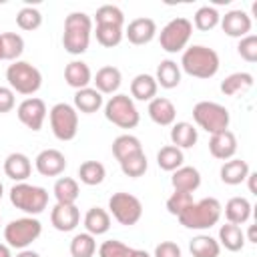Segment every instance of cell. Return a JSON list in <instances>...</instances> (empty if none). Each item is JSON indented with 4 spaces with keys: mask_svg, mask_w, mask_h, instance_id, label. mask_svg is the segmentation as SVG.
<instances>
[{
    "mask_svg": "<svg viewBox=\"0 0 257 257\" xmlns=\"http://www.w3.org/2000/svg\"><path fill=\"white\" fill-rule=\"evenodd\" d=\"M223 213V205L215 197H205L201 201H193L177 219L185 229L205 231L219 223Z\"/></svg>",
    "mask_w": 257,
    "mask_h": 257,
    "instance_id": "6da1fadb",
    "label": "cell"
},
{
    "mask_svg": "<svg viewBox=\"0 0 257 257\" xmlns=\"http://www.w3.org/2000/svg\"><path fill=\"white\" fill-rule=\"evenodd\" d=\"M219 54L203 44H193L183 50L181 68L193 78H213L219 72Z\"/></svg>",
    "mask_w": 257,
    "mask_h": 257,
    "instance_id": "7a4b0ae2",
    "label": "cell"
},
{
    "mask_svg": "<svg viewBox=\"0 0 257 257\" xmlns=\"http://www.w3.org/2000/svg\"><path fill=\"white\" fill-rule=\"evenodd\" d=\"M92 34V18L86 12H70L64 18V34H62V46L68 54H82L88 50Z\"/></svg>",
    "mask_w": 257,
    "mask_h": 257,
    "instance_id": "3957f363",
    "label": "cell"
},
{
    "mask_svg": "<svg viewBox=\"0 0 257 257\" xmlns=\"http://www.w3.org/2000/svg\"><path fill=\"white\" fill-rule=\"evenodd\" d=\"M10 203L20 209L22 213L30 215V217H36L40 215L46 207H48V191L44 187H38V185H30V183H16L12 189H10Z\"/></svg>",
    "mask_w": 257,
    "mask_h": 257,
    "instance_id": "277c9868",
    "label": "cell"
},
{
    "mask_svg": "<svg viewBox=\"0 0 257 257\" xmlns=\"http://www.w3.org/2000/svg\"><path fill=\"white\" fill-rule=\"evenodd\" d=\"M6 80L14 92L24 94V96H32L42 86L40 70L26 60H14L6 68Z\"/></svg>",
    "mask_w": 257,
    "mask_h": 257,
    "instance_id": "5b68a950",
    "label": "cell"
},
{
    "mask_svg": "<svg viewBox=\"0 0 257 257\" xmlns=\"http://www.w3.org/2000/svg\"><path fill=\"white\" fill-rule=\"evenodd\" d=\"M42 233V223L36 217H20L12 219L4 227V241L10 249H28Z\"/></svg>",
    "mask_w": 257,
    "mask_h": 257,
    "instance_id": "8992f818",
    "label": "cell"
},
{
    "mask_svg": "<svg viewBox=\"0 0 257 257\" xmlns=\"http://www.w3.org/2000/svg\"><path fill=\"white\" fill-rule=\"evenodd\" d=\"M193 118L199 124V128L207 131L209 135L227 131L229 122H231L229 110L223 104L213 102V100H199L193 106Z\"/></svg>",
    "mask_w": 257,
    "mask_h": 257,
    "instance_id": "52a82bcc",
    "label": "cell"
},
{
    "mask_svg": "<svg viewBox=\"0 0 257 257\" xmlns=\"http://www.w3.org/2000/svg\"><path fill=\"white\" fill-rule=\"evenodd\" d=\"M104 118L118 128H135L141 122V114L128 94L116 92L104 102Z\"/></svg>",
    "mask_w": 257,
    "mask_h": 257,
    "instance_id": "ba28073f",
    "label": "cell"
},
{
    "mask_svg": "<svg viewBox=\"0 0 257 257\" xmlns=\"http://www.w3.org/2000/svg\"><path fill=\"white\" fill-rule=\"evenodd\" d=\"M191 34H193V22L189 18H183V16L173 18L161 28V34H159L161 48L169 54L183 52L191 40Z\"/></svg>",
    "mask_w": 257,
    "mask_h": 257,
    "instance_id": "9c48e42d",
    "label": "cell"
},
{
    "mask_svg": "<svg viewBox=\"0 0 257 257\" xmlns=\"http://www.w3.org/2000/svg\"><path fill=\"white\" fill-rule=\"evenodd\" d=\"M108 215H112L114 221L124 227L137 225L143 217V203L139 197L126 191L112 193V197L108 199Z\"/></svg>",
    "mask_w": 257,
    "mask_h": 257,
    "instance_id": "30bf717a",
    "label": "cell"
},
{
    "mask_svg": "<svg viewBox=\"0 0 257 257\" xmlns=\"http://www.w3.org/2000/svg\"><path fill=\"white\" fill-rule=\"evenodd\" d=\"M48 118H50V128H52V135L66 143V141H72L78 133V112L72 104L68 102H56L50 112H48Z\"/></svg>",
    "mask_w": 257,
    "mask_h": 257,
    "instance_id": "8fae6325",
    "label": "cell"
},
{
    "mask_svg": "<svg viewBox=\"0 0 257 257\" xmlns=\"http://www.w3.org/2000/svg\"><path fill=\"white\" fill-rule=\"evenodd\" d=\"M46 102L42 100V98H38V96H28V98H24L20 104H18V108H16V114H18V120L26 126V128H30V131H40L42 128V124H44V118H46Z\"/></svg>",
    "mask_w": 257,
    "mask_h": 257,
    "instance_id": "7c38bea8",
    "label": "cell"
},
{
    "mask_svg": "<svg viewBox=\"0 0 257 257\" xmlns=\"http://www.w3.org/2000/svg\"><path fill=\"white\" fill-rule=\"evenodd\" d=\"M34 167L42 177H58L66 169V157L58 149H44L36 155Z\"/></svg>",
    "mask_w": 257,
    "mask_h": 257,
    "instance_id": "4fadbf2b",
    "label": "cell"
},
{
    "mask_svg": "<svg viewBox=\"0 0 257 257\" xmlns=\"http://www.w3.org/2000/svg\"><path fill=\"white\" fill-rule=\"evenodd\" d=\"M50 223L60 233H70L80 223V211L76 205H62L56 203L50 211Z\"/></svg>",
    "mask_w": 257,
    "mask_h": 257,
    "instance_id": "5bb4252c",
    "label": "cell"
},
{
    "mask_svg": "<svg viewBox=\"0 0 257 257\" xmlns=\"http://www.w3.org/2000/svg\"><path fill=\"white\" fill-rule=\"evenodd\" d=\"M124 36L128 38L131 44L135 46H143V44H149L155 36H157V24L153 18H147V16H141V18H135L128 22L126 30H124Z\"/></svg>",
    "mask_w": 257,
    "mask_h": 257,
    "instance_id": "9a60e30c",
    "label": "cell"
},
{
    "mask_svg": "<svg viewBox=\"0 0 257 257\" xmlns=\"http://www.w3.org/2000/svg\"><path fill=\"white\" fill-rule=\"evenodd\" d=\"M221 28L231 38H243L251 32V16L245 10H229L221 16Z\"/></svg>",
    "mask_w": 257,
    "mask_h": 257,
    "instance_id": "2e32d148",
    "label": "cell"
},
{
    "mask_svg": "<svg viewBox=\"0 0 257 257\" xmlns=\"http://www.w3.org/2000/svg\"><path fill=\"white\" fill-rule=\"evenodd\" d=\"M209 153L219 161H229L237 153V137L227 128L221 133L211 135L209 139Z\"/></svg>",
    "mask_w": 257,
    "mask_h": 257,
    "instance_id": "e0dca14e",
    "label": "cell"
},
{
    "mask_svg": "<svg viewBox=\"0 0 257 257\" xmlns=\"http://www.w3.org/2000/svg\"><path fill=\"white\" fill-rule=\"evenodd\" d=\"M151 120L159 126H171L177 118V108L175 104L165 98V96H155L151 102H149V108H147Z\"/></svg>",
    "mask_w": 257,
    "mask_h": 257,
    "instance_id": "ac0fdd59",
    "label": "cell"
},
{
    "mask_svg": "<svg viewBox=\"0 0 257 257\" xmlns=\"http://www.w3.org/2000/svg\"><path fill=\"white\" fill-rule=\"evenodd\" d=\"M4 173L16 183H24L32 173V163L24 153H10L4 159Z\"/></svg>",
    "mask_w": 257,
    "mask_h": 257,
    "instance_id": "d6986e66",
    "label": "cell"
},
{
    "mask_svg": "<svg viewBox=\"0 0 257 257\" xmlns=\"http://www.w3.org/2000/svg\"><path fill=\"white\" fill-rule=\"evenodd\" d=\"M92 82L100 94H116V90L122 82V74L116 66H102L92 76Z\"/></svg>",
    "mask_w": 257,
    "mask_h": 257,
    "instance_id": "ffe728a7",
    "label": "cell"
},
{
    "mask_svg": "<svg viewBox=\"0 0 257 257\" xmlns=\"http://www.w3.org/2000/svg\"><path fill=\"white\" fill-rule=\"evenodd\" d=\"M64 80L70 88L74 90H80V88H86L90 82H92V72L88 68L86 62L82 60H72L66 64L64 68Z\"/></svg>",
    "mask_w": 257,
    "mask_h": 257,
    "instance_id": "44dd1931",
    "label": "cell"
},
{
    "mask_svg": "<svg viewBox=\"0 0 257 257\" xmlns=\"http://www.w3.org/2000/svg\"><path fill=\"white\" fill-rule=\"evenodd\" d=\"M171 185L175 187V191H185V193H193L201 187V173L195 167L183 165L177 171H173L171 177Z\"/></svg>",
    "mask_w": 257,
    "mask_h": 257,
    "instance_id": "7402d4cb",
    "label": "cell"
},
{
    "mask_svg": "<svg viewBox=\"0 0 257 257\" xmlns=\"http://www.w3.org/2000/svg\"><path fill=\"white\" fill-rule=\"evenodd\" d=\"M249 165L247 161L243 159H229L221 165V171H219V177L225 185H241L247 175H249Z\"/></svg>",
    "mask_w": 257,
    "mask_h": 257,
    "instance_id": "603a6c76",
    "label": "cell"
},
{
    "mask_svg": "<svg viewBox=\"0 0 257 257\" xmlns=\"http://www.w3.org/2000/svg\"><path fill=\"white\" fill-rule=\"evenodd\" d=\"M157 90H159V84L155 80V76L151 74H137L133 80H131V98L135 100H153L157 96Z\"/></svg>",
    "mask_w": 257,
    "mask_h": 257,
    "instance_id": "cb8c5ba5",
    "label": "cell"
},
{
    "mask_svg": "<svg viewBox=\"0 0 257 257\" xmlns=\"http://www.w3.org/2000/svg\"><path fill=\"white\" fill-rule=\"evenodd\" d=\"M102 104H104L102 94L92 86H86V88H80V90L74 92V108H76V112L80 110L84 114H92Z\"/></svg>",
    "mask_w": 257,
    "mask_h": 257,
    "instance_id": "d4e9b609",
    "label": "cell"
},
{
    "mask_svg": "<svg viewBox=\"0 0 257 257\" xmlns=\"http://www.w3.org/2000/svg\"><path fill=\"white\" fill-rule=\"evenodd\" d=\"M197 139H199V133L191 122L181 120V122H173L171 124V143L177 149H181V151L183 149H191V147H195Z\"/></svg>",
    "mask_w": 257,
    "mask_h": 257,
    "instance_id": "484cf974",
    "label": "cell"
},
{
    "mask_svg": "<svg viewBox=\"0 0 257 257\" xmlns=\"http://www.w3.org/2000/svg\"><path fill=\"white\" fill-rule=\"evenodd\" d=\"M251 203L245 199V197H231L227 203H225V219L227 223H233V225H243L249 221L251 217Z\"/></svg>",
    "mask_w": 257,
    "mask_h": 257,
    "instance_id": "4316f807",
    "label": "cell"
},
{
    "mask_svg": "<svg viewBox=\"0 0 257 257\" xmlns=\"http://www.w3.org/2000/svg\"><path fill=\"white\" fill-rule=\"evenodd\" d=\"M84 229L92 237L104 235L110 229V215H108V211L102 209V207H90L86 211V215H84Z\"/></svg>",
    "mask_w": 257,
    "mask_h": 257,
    "instance_id": "83f0119b",
    "label": "cell"
},
{
    "mask_svg": "<svg viewBox=\"0 0 257 257\" xmlns=\"http://www.w3.org/2000/svg\"><path fill=\"white\" fill-rule=\"evenodd\" d=\"M52 193H54V199L56 203H62V205H74L78 195H80V187H78V181L72 179V177H60L56 179L54 187H52Z\"/></svg>",
    "mask_w": 257,
    "mask_h": 257,
    "instance_id": "f1b7e54d",
    "label": "cell"
},
{
    "mask_svg": "<svg viewBox=\"0 0 257 257\" xmlns=\"http://www.w3.org/2000/svg\"><path fill=\"white\" fill-rule=\"evenodd\" d=\"M155 80H157L159 86L169 88V90L175 88V86H179V82H181V66L175 60H171V58L161 60L159 66H157Z\"/></svg>",
    "mask_w": 257,
    "mask_h": 257,
    "instance_id": "f546056e",
    "label": "cell"
},
{
    "mask_svg": "<svg viewBox=\"0 0 257 257\" xmlns=\"http://www.w3.org/2000/svg\"><path fill=\"white\" fill-rule=\"evenodd\" d=\"M219 245H223L227 251H241L245 247V233L241 231L239 225H233V223H227V225H221L219 227Z\"/></svg>",
    "mask_w": 257,
    "mask_h": 257,
    "instance_id": "4dcf8cb0",
    "label": "cell"
},
{
    "mask_svg": "<svg viewBox=\"0 0 257 257\" xmlns=\"http://www.w3.org/2000/svg\"><path fill=\"white\" fill-rule=\"evenodd\" d=\"M253 86V74L249 72H233L221 80V92L225 96H235L239 92H245Z\"/></svg>",
    "mask_w": 257,
    "mask_h": 257,
    "instance_id": "1f68e13d",
    "label": "cell"
},
{
    "mask_svg": "<svg viewBox=\"0 0 257 257\" xmlns=\"http://www.w3.org/2000/svg\"><path fill=\"white\" fill-rule=\"evenodd\" d=\"M137 153H143V145L135 135L124 133V135H118L112 141V155L118 163L124 161L126 157H131V155H137Z\"/></svg>",
    "mask_w": 257,
    "mask_h": 257,
    "instance_id": "d6a6232c",
    "label": "cell"
},
{
    "mask_svg": "<svg viewBox=\"0 0 257 257\" xmlns=\"http://www.w3.org/2000/svg\"><path fill=\"white\" fill-rule=\"evenodd\" d=\"M189 251L193 257H219L221 253V245L215 237L211 235H197L191 239L189 243Z\"/></svg>",
    "mask_w": 257,
    "mask_h": 257,
    "instance_id": "836d02e7",
    "label": "cell"
},
{
    "mask_svg": "<svg viewBox=\"0 0 257 257\" xmlns=\"http://www.w3.org/2000/svg\"><path fill=\"white\" fill-rule=\"evenodd\" d=\"M183 163H185V155H183V151L177 149L175 145H165V147H161V151L157 153V165H159L163 171H167V173L177 171L179 167H183Z\"/></svg>",
    "mask_w": 257,
    "mask_h": 257,
    "instance_id": "e575fe53",
    "label": "cell"
},
{
    "mask_svg": "<svg viewBox=\"0 0 257 257\" xmlns=\"http://www.w3.org/2000/svg\"><path fill=\"white\" fill-rule=\"evenodd\" d=\"M104 177H106V169L98 161H84L78 167V179H80V183H84L88 187L100 185L104 181Z\"/></svg>",
    "mask_w": 257,
    "mask_h": 257,
    "instance_id": "d590c367",
    "label": "cell"
},
{
    "mask_svg": "<svg viewBox=\"0 0 257 257\" xmlns=\"http://www.w3.org/2000/svg\"><path fill=\"white\" fill-rule=\"evenodd\" d=\"M0 40H2V58L12 62L18 60L20 54L24 52V38L16 32H2Z\"/></svg>",
    "mask_w": 257,
    "mask_h": 257,
    "instance_id": "8d00e7d4",
    "label": "cell"
},
{
    "mask_svg": "<svg viewBox=\"0 0 257 257\" xmlns=\"http://www.w3.org/2000/svg\"><path fill=\"white\" fill-rule=\"evenodd\" d=\"M193 22H195V28H197V30L209 32V30H213L215 26H219L221 14L217 12L215 6H201V8H197V12H195V16H193Z\"/></svg>",
    "mask_w": 257,
    "mask_h": 257,
    "instance_id": "74e56055",
    "label": "cell"
},
{
    "mask_svg": "<svg viewBox=\"0 0 257 257\" xmlns=\"http://www.w3.org/2000/svg\"><path fill=\"white\" fill-rule=\"evenodd\" d=\"M94 36H96V42L104 48H112V46H118L122 36H124V30L120 26H110V24H96V30H94Z\"/></svg>",
    "mask_w": 257,
    "mask_h": 257,
    "instance_id": "f35d334b",
    "label": "cell"
},
{
    "mask_svg": "<svg viewBox=\"0 0 257 257\" xmlns=\"http://www.w3.org/2000/svg\"><path fill=\"white\" fill-rule=\"evenodd\" d=\"M118 165H120L122 175L131 177V179H139V177H143V175L147 173V169H149V161H147V155H145V153L131 155V157H126L124 161H120Z\"/></svg>",
    "mask_w": 257,
    "mask_h": 257,
    "instance_id": "ab89813d",
    "label": "cell"
},
{
    "mask_svg": "<svg viewBox=\"0 0 257 257\" xmlns=\"http://www.w3.org/2000/svg\"><path fill=\"white\" fill-rule=\"evenodd\" d=\"M96 253V241L90 233H76L70 241L72 257H92Z\"/></svg>",
    "mask_w": 257,
    "mask_h": 257,
    "instance_id": "60d3db41",
    "label": "cell"
},
{
    "mask_svg": "<svg viewBox=\"0 0 257 257\" xmlns=\"http://www.w3.org/2000/svg\"><path fill=\"white\" fill-rule=\"evenodd\" d=\"M94 20L96 24H110V26H120L124 24V14L118 6L114 4H102L100 8H96V14H94Z\"/></svg>",
    "mask_w": 257,
    "mask_h": 257,
    "instance_id": "b9f144b4",
    "label": "cell"
},
{
    "mask_svg": "<svg viewBox=\"0 0 257 257\" xmlns=\"http://www.w3.org/2000/svg\"><path fill=\"white\" fill-rule=\"evenodd\" d=\"M16 24H18V28L32 32V30L40 28V24H42V14H40V10L34 8V6H24V8H20V12L16 14Z\"/></svg>",
    "mask_w": 257,
    "mask_h": 257,
    "instance_id": "7bdbcfd3",
    "label": "cell"
},
{
    "mask_svg": "<svg viewBox=\"0 0 257 257\" xmlns=\"http://www.w3.org/2000/svg\"><path fill=\"white\" fill-rule=\"evenodd\" d=\"M133 247L124 245L118 239H108L98 247V257H131Z\"/></svg>",
    "mask_w": 257,
    "mask_h": 257,
    "instance_id": "ee69618b",
    "label": "cell"
},
{
    "mask_svg": "<svg viewBox=\"0 0 257 257\" xmlns=\"http://www.w3.org/2000/svg\"><path fill=\"white\" fill-rule=\"evenodd\" d=\"M193 203V193H185V191H175L169 199H167V211L175 217H179L189 205Z\"/></svg>",
    "mask_w": 257,
    "mask_h": 257,
    "instance_id": "f6af8a7d",
    "label": "cell"
},
{
    "mask_svg": "<svg viewBox=\"0 0 257 257\" xmlns=\"http://www.w3.org/2000/svg\"><path fill=\"white\" fill-rule=\"evenodd\" d=\"M237 52L243 60L247 62H257V36L255 34H247L243 38H239L237 44Z\"/></svg>",
    "mask_w": 257,
    "mask_h": 257,
    "instance_id": "bcb514c9",
    "label": "cell"
},
{
    "mask_svg": "<svg viewBox=\"0 0 257 257\" xmlns=\"http://www.w3.org/2000/svg\"><path fill=\"white\" fill-rule=\"evenodd\" d=\"M153 257H181V247L173 241H161L155 247V255Z\"/></svg>",
    "mask_w": 257,
    "mask_h": 257,
    "instance_id": "7dc6e473",
    "label": "cell"
},
{
    "mask_svg": "<svg viewBox=\"0 0 257 257\" xmlns=\"http://www.w3.org/2000/svg\"><path fill=\"white\" fill-rule=\"evenodd\" d=\"M16 106V98H14V90L10 86H0V114L10 112Z\"/></svg>",
    "mask_w": 257,
    "mask_h": 257,
    "instance_id": "c3c4849f",
    "label": "cell"
},
{
    "mask_svg": "<svg viewBox=\"0 0 257 257\" xmlns=\"http://www.w3.org/2000/svg\"><path fill=\"white\" fill-rule=\"evenodd\" d=\"M255 179H257V173H249V175H247V179H245V181H249V191H251L253 195H257V189H255Z\"/></svg>",
    "mask_w": 257,
    "mask_h": 257,
    "instance_id": "681fc988",
    "label": "cell"
},
{
    "mask_svg": "<svg viewBox=\"0 0 257 257\" xmlns=\"http://www.w3.org/2000/svg\"><path fill=\"white\" fill-rule=\"evenodd\" d=\"M16 257H40V253H36V251H32V249H20V251L16 253Z\"/></svg>",
    "mask_w": 257,
    "mask_h": 257,
    "instance_id": "f907efd6",
    "label": "cell"
},
{
    "mask_svg": "<svg viewBox=\"0 0 257 257\" xmlns=\"http://www.w3.org/2000/svg\"><path fill=\"white\" fill-rule=\"evenodd\" d=\"M245 241H249V243H257V235H255V225H249V231H247V237H245Z\"/></svg>",
    "mask_w": 257,
    "mask_h": 257,
    "instance_id": "816d5d0a",
    "label": "cell"
},
{
    "mask_svg": "<svg viewBox=\"0 0 257 257\" xmlns=\"http://www.w3.org/2000/svg\"><path fill=\"white\" fill-rule=\"evenodd\" d=\"M0 257H12V251L6 243H0Z\"/></svg>",
    "mask_w": 257,
    "mask_h": 257,
    "instance_id": "f5cc1de1",
    "label": "cell"
},
{
    "mask_svg": "<svg viewBox=\"0 0 257 257\" xmlns=\"http://www.w3.org/2000/svg\"><path fill=\"white\" fill-rule=\"evenodd\" d=\"M131 257H151L145 249H133V253H131Z\"/></svg>",
    "mask_w": 257,
    "mask_h": 257,
    "instance_id": "db71d44e",
    "label": "cell"
},
{
    "mask_svg": "<svg viewBox=\"0 0 257 257\" xmlns=\"http://www.w3.org/2000/svg\"><path fill=\"white\" fill-rule=\"evenodd\" d=\"M2 195H4V185L0 183V199H2Z\"/></svg>",
    "mask_w": 257,
    "mask_h": 257,
    "instance_id": "11a10c76",
    "label": "cell"
},
{
    "mask_svg": "<svg viewBox=\"0 0 257 257\" xmlns=\"http://www.w3.org/2000/svg\"><path fill=\"white\" fill-rule=\"evenodd\" d=\"M0 60H4V58H2V40H0Z\"/></svg>",
    "mask_w": 257,
    "mask_h": 257,
    "instance_id": "9f6ffc18",
    "label": "cell"
}]
</instances>
